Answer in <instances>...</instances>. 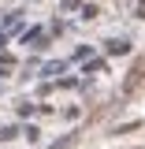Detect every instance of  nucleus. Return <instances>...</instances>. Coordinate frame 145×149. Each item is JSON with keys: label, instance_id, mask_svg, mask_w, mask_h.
Masks as SVG:
<instances>
[]
</instances>
